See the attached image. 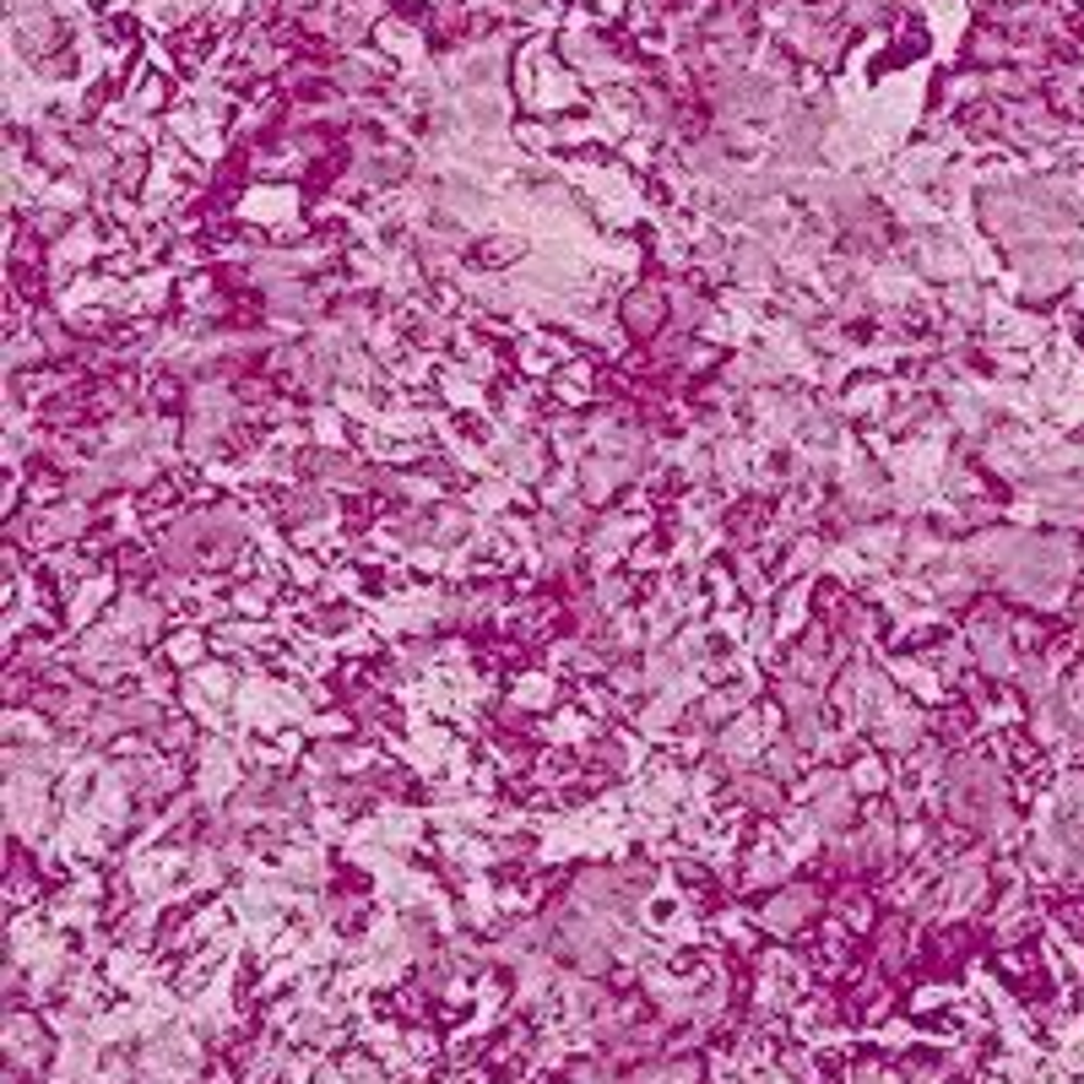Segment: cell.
Wrapping results in <instances>:
<instances>
[{
    "label": "cell",
    "mask_w": 1084,
    "mask_h": 1084,
    "mask_svg": "<svg viewBox=\"0 0 1084 1084\" xmlns=\"http://www.w3.org/2000/svg\"><path fill=\"white\" fill-rule=\"evenodd\" d=\"M802 765H808V749H802V743H791V738H781L771 754L760 760V771L775 775L781 786H786V781H797V775H802Z\"/></svg>",
    "instance_id": "cell-6"
},
{
    "label": "cell",
    "mask_w": 1084,
    "mask_h": 1084,
    "mask_svg": "<svg viewBox=\"0 0 1084 1084\" xmlns=\"http://www.w3.org/2000/svg\"><path fill=\"white\" fill-rule=\"evenodd\" d=\"M266 603H272L266 586H239V592H234V608H239V614H266Z\"/></svg>",
    "instance_id": "cell-7"
},
{
    "label": "cell",
    "mask_w": 1084,
    "mask_h": 1084,
    "mask_svg": "<svg viewBox=\"0 0 1084 1084\" xmlns=\"http://www.w3.org/2000/svg\"><path fill=\"white\" fill-rule=\"evenodd\" d=\"M727 277H732L738 288H760V294H771L775 283H781V266H775L771 239H738V245H732V261H727Z\"/></svg>",
    "instance_id": "cell-4"
},
{
    "label": "cell",
    "mask_w": 1084,
    "mask_h": 1084,
    "mask_svg": "<svg viewBox=\"0 0 1084 1084\" xmlns=\"http://www.w3.org/2000/svg\"><path fill=\"white\" fill-rule=\"evenodd\" d=\"M824 917V890L819 884H781L771 901L760 906V928L775 932V938H797L802 928H813Z\"/></svg>",
    "instance_id": "cell-2"
},
{
    "label": "cell",
    "mask_w": 1084,
    "mask_h": 1084,
    "mask_svg": "<svg viewBox=\"0 0 1084 1084\" xmlns=\"http://www.w3.org/2000/svg\"><path fill=\"white\" fill-rule=\"evenodd\" d=\"M320 515H331V488H320V483L288 488V493L277 499V521H283V526H310Z\"/></svg>",
    "instance_id": "cell-5"
},
{
    "label": "cell",
    "mask_w": 1084,
    "mask_h": 1084,
    "mask_svg": "<svg viewBox=\"0 0 1084 1084\" xmlns=\"http://www.w3.org/2000/svg\"><path fill=\"white\" fill-rule=\"evenodd\" d=\"M808 797H813L808 813H813V824H819L824 835H841V830L857 824V791H851L846 771H813Z\"/></svg>",
    "instance_id": "cell-3"
},
{
    "label": "cell",
    "mask_w": 1084,
    "mask_h": 1084,
    "mask_svg": "<svg viewBox=\"0 0 1084 1084\" xmlns=\"http://www.w3.org/2000/svg\"><path fill=\"white\" fill-rule=\"evenodd\" d=\"M619 325H623V336H629V342L651 347V342L672 325L667 283H662V277H640V283H629V294L619 299Z\"/></svg>",
    "instance_id": "cell-1"
}]
</instances>
